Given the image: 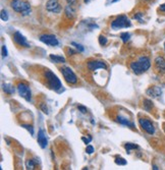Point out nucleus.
<instances>
[{"mask_svg":"<svg viewBox=\"0 0 165 170\" xmlns=\"http://www.w3.org/2000/svg\"><path fill=\"white\" fill-rule=\"evenodd\" d=\"M146 1H149V0H146Z\"/></svg>","mask_w":165,"mask_h":170,"instance_id":"41","label":"nucleus"},{"mask_svg":"<svg viewBox=\"0 0 165 170\" xmlns=\"http://www.w3.org/2000/svg\"><path fill=\"white\" fill-rule=\"evenodd\" d=\"M164 48H165V43H164Z\"/></svg>","mask_w":165,"mask_h":170,"instance_id":"40","label":"nucleus"},{"mask_svg":"<svg viewBox=\"0 0 165 170\" xmlns=\"http://www.w3.org/2000/svg\"><path fill=\"white\" fill-rule=\"evenodd\" d=\"M65 16L68 17V19H72L74 16V9L72 7V5H67L65 7Z\"/></svg>","mask_w":165,"mask_h":170,"instance_id":"19","label":"nucleus"},{"mask_svg":"<svg viewBox=\"0 0 165 170\" xmlns=\"http://www.w3.org/2000/svg\"><path fill=\"white\" fill-rule=\"evenodd\" d=\"M37 163H38L37 159H28L26 161V167H27V169L33 170L35 169V167H36Z\"/></svg>","mask_w":165,"mask_h":170,"instance_id":"18","label":"nucleus"},{"mask_svg":"<svg viewBox=\"0 0 165 170\" xmlns=\"http://www.w3.org/2000/svg\"><path fill=\"white\" fill-rule=\"evenodd\" d=\"M10 7L17 13H21L22 16H29L32 11L31 5L28 1L25 0H11Z\"/></svg>","mask_w":165,"mask_h":170,"instance_id":"2","label":"nucleus"},{"mask_svg":"<svg viewBox=\"0 0 165 170\" xmlns=\"http://www.w3.org/2000/svg\"><path fill=\"white\" fill-rule=\"evenodd\" d=\"M90 1H91V0H84V2H85V3H89Z\"/></svg>","mask_w":165,"mask_h":170,"instance_id":"38","label":"nucleus"},{"mask_svg":"<svg viewBox=\"0 0 165 170\" xmlns=\"http://www.w3.org/2000/svg\"><path fill=\"white\" fill-rule=\"evenodd\" d=\"M164 130H165V124H164Z\"/></svg>","mask_w":165,"mask_h":170,"instance_id":"39","label":"nucleus"},{"mask_svg":"<svg viewBox=\"0 0 165 170\" xmlns=\"http://www.w3.org/2000/svg\"><path fill=\"white\" fill-rule=\"evenodd\" d=\"M40 108H41L42 111H43V112H44L45 114H48V113H49V112H48V108H47V106H46V105H45L44 103H42L41 105H40Z\"/></svg>","mask_w":165,"mask_h":170,"instance_id":"33","label":"nucleus"},{"mask_svg":"<svg viewBox=\"0 0 165 170\" xmlns=\"http://www.w3.org/2000/svg\"><path fill=\"white\" fill-rule=\"evenodd\" d=\"M37 141H38V144L39 146L41 147L42 149H45L47 147V144H48V141H47V137H46V134L45 131L43 130H40L39 133H38V137H37Z\"/></svg>","mask_w":165,"mask_h":170,"instance_id":"12","label":"nucleus"},{"mask_svg":"<svg viewBox=\"0 0 165 170\" xmlns=\"http://www.w3.org/2000/svg\"><path fill=\"white\" fill-rule=\"evenodd\" d=\"M98 40H99V44L101 46H105L107 44V42H108V41H107V38L105 36H103V35L99 36V39Z\"/></svg>","mask_w":165,"mask_h":170,"instance_id":"24","label":"nucleus"},{"mask_svg":"<svg viewBox=\"0 0 165 170\" xmlns=\"http://www.w3.org/2000/svg\"><path fill=\"white\" fill-rule=\"evenodd\" d=\"M44 77L46 78V83L47 86L50 88L51 90L59 91L61 89V82L56 75H54L50 69H46L44 72Z\"/></svg>","mask_w":165,"mask_h":170,"instance_id":"3","label":"nucleus"},{"mask_svg":"<svg viewBox=\"0 0 165 170\" xmlns=\"http://www.w3.org/2000/svg\"><path fill=\"white\" fill-rule=\"evenodd\" d=\"M161 89L159 87H151L147 90V95L152 98H158L159 96H161Z\"/></svg>","mask_w":165,"mask_h":170,"instance_id":"14","label":"nucleus"},{"mask_svg":"<svg viewBox=\"0 0 165 170\" xmlns=\"http://www.w3.org/2000/svg\"><path fill=\"white\" fill-rule=\"evenodd\" d=\"M129 66H131V69L132 70L134 74L142 75V74H144V72H146L147 70L150 68V66H151V61H150L149 57L142 56L139 58L138 60L132 62Z\"/></svg>","mask_w":165,"mask_h":170,"instance_id":"1","label":"nucleus"},{"mask_svg":"<svg viewBox=\"0 0 165 170\" xmlns=\"http://www.w3.org/2000/svg\"><path fill=\"white\" fill-rule=\"evenodd\" d=\"M77 110H79L81 113H84V114L87 113V111H88L87 108L85 106H82V105H79V106H77Z\"/></svg>","mask_w":165,"mask_h":170,"instance_id":"32","label":"nucleus"},{"mask_svg":"<svg viewBox=\"0 0 165 170\" xmlns=\"http://www.w3.org/2000/svg\"><path fill=\"white\" fill-rule=\"evenodd\" d=\"M71 45L76 47L77 50H79V52H84V50H85V48H84V47L81 45V44H77L76 42H71Z\"/></svg>","mask_w":165,"mask_h":170,"instance_id":"26","label":"nucleus"},{"mask_svg":"<svg viewBox=\"0 0 165 170\" xmlns=\"http://www.w3.org/2000/svg\"><path fill=\"white\" fill-rule=\"evenodd\" d=\"M82 141H83V142L87 145V144H90V143H91V141H92V137H91V136H89L88 137H82Z\"/></svg>","mask_w":165,"mask_h":170,"instance_id":"31","label":"nucleus"},{"mask_svg":"<svg viewBox=\"0 0 165 170\" xmlns=\"http://www.w3.org/2000/svg\"><path fill=\"white\" fill-rule=\"evenodd\" d=\"M139 123H140L141 127L149 134H155V127L154 125L149 119L147 118H140L139 119Z\"/></svg>","mask_w":165,"mask_h":170,"instance_id":"7","label":"nucleus"},{"mask_svg":"<svg viewBox=\"0 0 165 170\" xmlns=\"http://www.w3.org/2000/svg\"><path fill=\"white\" fill-rule=\"evenodd\" d=\"M1 19L3 20V22H7L8 20V14L4 9L1 10Z\"/></svg>","mask_w":165,"mask_h":170,"instance_id":"28","label":"nucleus"},{"mask_svg":"<svg viewBox=\"0 0 165 170\" xmlns=\"http://www.w3.org/2000/svg\"><path fill=\"white\" fill-rule=\"evenodd\" d=\"M77 2V0H67V3L69 5H74Z\"/></svg>","mask_w":165,"mask_h":170,"instance_id":"35","label":"nucleus"},{"mask_svg":"<svg viewBox=\"0 0 165 170\" xmlns=\"http://www.w3.org/2000/svg\"><path fill=\"white\" fill-rule=\"evenodd\" d=\"M116 121L118 122V123H120V124H122V125H125V127H131V128H134L135 127V124L132 123V121H129V119H127L126 117H123V116H121V115H117L116 116Z\"/></svg>","mask_w":165,"mask_h":170,"instance_id":"15","label":"nucleus"},{"mask_svg":"<svg viewBox=\"0 0 165 170\" xmlns=\"http://www.w3.org/2000/svg\"><path fill=\"white\" fill-rule=\"evenodd\" d=\"M153 169H154V170H158L159 168H158V167L156 166V165H153Z\"/></svg>","mask_w":165,"mask_h":170,"instance_id":"37","label":"nucleus"},{"mask_svg":"<svg viewBox=\"0 0 165 170\" xmlns=\"http://www.w3.org/2000/svg\"><path fill=\"white\" fill-rule=\"evenodd\" d=\"M120 39L122 40L123 43H127L129 41V39H131V35L129 33H122L120 35Z\"/></svg>","mask_w":165,"mask_h":170,"instance_id":"23","label":"nucleus"},{"mask_svg":"<svg viewBox=\"0 0 165 170\" xmlns=\"http://www.w3.org/2000/svg\"><path fill=\"white\" fill-rule=\"evenodd\" d=\"M155 67L160 74H164L165 72V60L162 56L156 57L155 59Z\"/></svg>","mask_w":165,"mask_h":170,"instance_id":"13","label":"nucleus"},{"mask_svg":"<svg viewBox=\"0 0 165 170\" xmlns=\"http://www.w3.org/2000/svg\"><path fill=\"white\" fill-rule=\"evenodd\" d=\"M1 52H2V56H3V57H6L7 55H8L6 46H5V45H2V47H1Z\"/></svg>","mask_w":165,"mask_h":170,"instance_id":"30","label":"nucleus"},{"mask_svg":"<svg viewBox=\"0 0 165 170\" xmlns=\"http://www.w3.org/2000/svg\"><path fill=\"white\" fill-rule=\"evenodd\" d=\"M114 162H115V164H117V165H119V166H124V165H126V163H127L126 160L121 157H116Z\"/></svg>","mask_w":165,"mask_h":170,"instance_id":"22","label":"nucleus"},{"mask_svg":"<svg viewBox=\"0 0 165 170\" xmlns=\"http://www.w3.org/2000/svg\"><path fill=\"white\" fill-rule=\"evenodd\" d=\"M3 91L8 95H11L14 93V88L9 84H3Z\"/></svg>","mask_w":165,"mask_h":170,"instance_id":"20","label":"nucleus"},{"mask_svg":"<svg viewBox=\"0 0 165 170\" xmlns=\"http://www.w3.org/2000/svg\"><path fill=\"white\" fill-rule=\"evenodd\" d=\"M17 92H19V96L22 97L26 101L30 102L32 100V93H31V89L30 87L28 86L27 84L25 83H19L17 84Z\"/></svg>","mask_w":165,"mask_h":170,"instance_id":"6","label":"nucleus"},{"mask_svg":"<svg viewBox=\"0 0 165 170\" xmlns=\"http://www.w3.org/2000/svg\"><path fill=\"white\" fill-rule=\"evenodd\" d=\"M139 147L137 145H135V144H132V143H126L125 145H124V149L126 150L127 153H131L132 150H136V149H138Z\"/></svg>","mask_w":165,"mask_h":170,"instance_id":"21","label":"nucleus"},{"mask_svg":"<svg viewBox=\"0 0 165 170\" xmlns=\"http://www.w3.org/2000/svg\"><path fill=\"white\" fill-rule=\"evenodd\" d=\"M40 41H41L42 43L46 44V45L48 46H57L59 44L58 40H57V38L54 36V35H50V34H45V35H42V36H40Z\"/></svg>","mask_w":165,"mask_h":170,"instance_id":"9","label":"nucleus"},{"mask_svg":"<svg viewBox=\"0 0 165 170\" xmlns=\"http://www.w3.org/2000/svg\"><path fill=\"white\" fill-rule=\"evenodd\" d=\"M67 52H68V55H74V54H76V51L72 50V49H68Z\"/></svg>","mask_w":165,"mask_h":170,"instance_id":"34","label":"nucleus"},{"mask_svg":"<svg viewBox=\"0 0 165 170\" xmlns=\"http://www.w3.org/2000/svg\"><path fill=\"white\" fill-rule=\"evenodd\" d=\"M86 152H87V154H89V155L93 154V153H94V148H93V146H91V145L87 146V148H86Z\"/></svg>","mask_w":165,"mask_h":170,"instance_id":"29","label":"nucleus"},{"mask_svg":"<svg viewBox=\"0 0 165 170\" xmlns=\"http://www.w3.org/2000/svg\"><path fill=\"white\" fill-rule=\"evenodd\" d=\"M13 40L17 45L22 46V47H25V48H29V47H30V44L27 42V39H26L24 35H22L21 32H19V31H16L15 33L13 34Z\"/></svg>","mask_w":165,"mask_h":170,"instance_id":"11","label":"nucleus"},{"mask_svg":"<svg viewBox=\"0 0 165 170\" xmlns=\"http://www.w3.org/2000/svg\"><path fill=\"white\" fill-rule=\"evenodd\" d=\"M49 58H50V60H52L55 63H64L65 62V58L62 56H59V55L50 54L49 55Z\"/></svg>","mask_w":165,"mask_h":170,"instance_id":"16","label":"nucleus"},{"mask_svg":"<svg viewBox=\"0 0 165 170\" xmlns=\"http://www.w3.org/2000/svg\"><path fill=\"white\" fill-rule=\"evenodd\" d=\"M22 127H24V128H26L27 130L30 131L32 136L34 134V128H33V127H32V125H29V124H22Z\"/></svg>","mask_w":165,"mask_h":170,"instance_id":"27","label":"nucleus"},{"mask_svg":"<svg viewBox=\"0 0 165 170\" xmlns=\"http://www.w3.org/2000/svg\"><path fill=\"white\" fill-rule=\"evenodd\" d=\"M60 71L64 78L65 82L69 85H74L77 83V78L76 74L72 71V69L68 66H62L60 67Z\"/></svg>","mask_w":165,"mask_h":170,"instance_id":"5","label":"nucleus"},{"mask_svg":"<svg viewBox=\"0 0 165 170\" xmlns=\"http://www.w3.org/2000/svg\"><path fill=\"white\" fill-rule=\"evenodd\" d=\"M159 9L161 11H165V3H163L162 5H160V7H159Z\"/></svg>","mask_w":165,"mask_h":170,"instance_id":"36","label":"nucleus"},{"mask_svg":"<svg viewBox=\"0 0 165 170\" xmlns=\"http://www.w3.org/2000/svg\"><path fill=\"white\" fill-rule=\"evenodd\" d=\"M153 106H154V105H153V102L151 100H149V99H145L143 101V108L147 112H151L153 109Z\"/></svg>","mask_w":165,"mask_h":170,"instance_id":"17","label":"nucleus"},{"mask_svg":"<svg viewBox=\"0 0 165 170\" xmlns=\"http://www.w3.org/2000/svg\"><path fill=\"white\" fill-rule=\"evenodd\" d=\"M87 66L91 71H95L97 69H107V64L101 60H90L87 62Z\"/></svg>","mask_w":165,"mask_h":170,"instance_id":"8","label":"nucleus"},{"mask_svg":"<svg viewBox=\"0 0 165 170\" xmlns=\"http://www.w3.org/2000/svg\"><path fill=\"white\" fill-rule=\"evenodd\" d=\"M143 16H144V13H142V12H138V13H136L135 16H134V19H137V20H139V22H140V23H144Z\"/></svg>","mask_w":165,"mask_h":170,"instance_id":"25","label":"nucleus"},{"mask_svg":"<svg viewBox=\"0 0 165 170\" xmlns=\"http://www.w3.org/2000/svg\"><path fill=\"white\" fill-rule=\"evenodd\" d=\"M132 26V23L126 16H119L111 23V28L114 30H119L123 28H129Z\"/></svg>","mask_w":165,"mask_h":170,"instance_id":"4","label":"nucleus"},{"mask_svg":"<svg viewBox=\"0 0 165 170\" xmlns=\"http://www.w3.org/2000/svg\"><path fill=\"white\" fill-rule=\"evenodd\" d=\"M46 9L50 12L59 13L62 8L58 0H48L47 3H46Z\"/></svg>","mask_w":165,"mask_h":170,"instance_id":"10","label":"nucleus"}]
</instances>
